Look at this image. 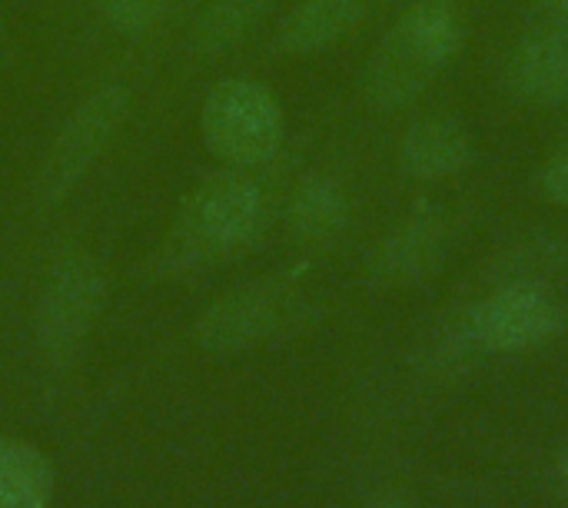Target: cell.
<instances>
[{
    "label": "cell",
    "instance_id": "9a60e30c",
    "mask_svg": "<svg viewBox=\"0 0 568 508\" xmlns=\"http://www.w3.org/2000/svg\"><path fill=\"white\" fill-rule=\"evenodd\" d=\"M170 3L173 0H100V10L116 33L136 37V33L150 30L166 13Z\"/></svg>",
    "mask_w": 568,
    "mask_h": 508
},
{
    "label": "cell",
    "instance_id": "8992f818",
    "mask_svg": "<svg viewBox=\"0 0 568 508\" xmlns=\"http://www.w3.org/2000/svg\"><path fill=\"white\" fill-rule=\"evenodd\" d=\"M562 326V309L542 283H506L483 299L466 323L479 349L519 353L552 339Z\"/></svg>",
    "mask_w": 568,
    "mask_h": 508
},
{
    "label": "cell",
    "instance_id": "30bf717a",
    "mask_svg": "<svg viewBox=\"0 0 568 508\" xmlns=\"http://www.w3.org/2000/svg\"><path fill=\"white\" fill-rule=\"evenodd\" d=\"M473 136L453 116H426L413 123L399 143V166L406 176L423 183H439L463 173L473 163Z\"/></svg>",
    "mask_w": 568,
    "mask_h": 508
},
{
    "label": "cell",
    "instance_id": "ac0fdd59",
    "mask_svg": "<svg viewBox=\"0 0 568 508\" xmlns=\"http://www.w3.org/2000/svg\"><path fill=\"white\" fill-rule=\"evenodd\" d=\"M369 508H409V502L399 499V496H383V499H376Z\"/></svg>",
    "mask_w": 568,
    "mask_h": 508
},
{
    "label": "cell",
    "instance_id": "52a82bcc",
    "mask_svg": "<svg viewBox=\"0 0 568 508\" xmlns=\"http://www.w3.org/2000/svg\"><path fill=\"white\" fill-rule=\"evenodd\" d=\"M446 246H449L446 213L433 203H419L383 240L376 256V276L396 286L419 283L443 263Z\"/></svg>",
    "mask_w": 568,
    "mask_h": 508
},
{
    "label": "cell",
    "instance_id": "277c9868",
    "mask_svg": "<svg viewBox=\"0 0 568 508\" xmlns=\"http://www.w3.org/2000/svg\"><path fill=\"white\" fill-rule=\"evenodd\" d=\"M126 110H130L126 90L120 83H106V87L93 90L70 113V120L53 136V143L43 156V166H40L37 190L47 203L63 200L87 176V170L100 160V153L116 136Z\"/></svg>",
    "mask_w": 568,
    "mask_h": 508
},
{
    "label": "cell",
    "instance_id": "6da1fadb",
    "mask_svg": "<svg viewBox=\"0 0 568 508\" xmlns=\"http://www.w3.org/2000/svg\"><path fill=\"white\" fill-rule=\"evenodd\" d=\"M463 20L453 0H413L369 57L363 90L376 110L413 103L459 53Z\"/></svg>",
    "mask_w": 568,
    "mask_h": 508
},
{
    "label": "cell",
    "instance_id": "d6986e66",
    "mask_svg": "<svg viewBox=\"0 0 568 508\" xmlns=\"http://www.w3.org/2000/svg\"><path fill=\"white\" fill-rule=\"evenodd\" d=\"M3 30H7V23H3V10H0V53H3Z\"/></svg>",
    "mask_w": 568,
    "mask_h": 508
},
{
    "label": "cell",
    "instance_id": "ffe728a7",
    "mask_svg": "<svg viewBox=\"0 0 568 508\" xmlns=\"http://www.w3.org/2000/svg\"><path fill=\"white\" fill-rule=\"evenodd\" d=\"M562 476H566V486H568V456L562 459Z\"/></svg>",
    "mask_w": 568,
    "mask_h": 508
},
{
    "label": "cell",
    "instance_id": "ba28073f",
    "mask_svg": "<svg viewBox=\"0 0 568 508\" xmlns=\"http://www.w3.org/2000/svg\"><path fill=\"white\" fill-rule=\"evenodd\" d=\"M280 309H283V293L273 283L236 289L203 313V319L196 323V339L213 353H233L253 346L266 333H273Z\"/></svg>",
    "mask_w": 568,
    "mask_h": 508
},
{
    "label": "cell",
    "instance_id": "7c38bea8",
    "mask_svg": "<svg viewBox=\"0 0 568 508\" xmlns=\"http://www.w3.org/2000/svg\"><path fill=\"white\" fill-rule=\"evenodd\" d=\"M349 223L346 190L323 173L306 176L290 200V233L306 246L333 243Z\"/></svg>",
    "mask_w": 568,
    "mask_h": 508
},
{
    "label": "cell",
    "instance_id": "3957f363",
    "mask_svg": "<svg viewBox=\"0 0 568 508\" xmlns=\"http://www.w3.org/2000/svg\"><path fill=\"white\" fill-rule=\"evenodd\" d=\"M200 133L213 156L236 170L270 163L286 136L283 106L260 80L226 77L200 106Z\"/></svg>",
    "mask_w": 568,
    "mask_h": 508
},
{
    "label": "cell",
    "instance_id": "7a4b0ae2",
    "mask_svg": "<svg viewBox=\"0 0 568 508\" xmlns=\"http://www.w3.org/2000/svg\"><path fill=\"white\" fill-rule=\"evenodd\" d=\"M263 210L266 200L260 183L236 166L223 170L186 196L166 250L186 266L230 256L256 236Z\"/></svg>",
    "mask_w": 568,
    "mask_h": 508
},
{
    "label": "cell",
    "instance_id": "8fae6325",
    "mask_svg": "<svg viewBox=\"0 0 568 508\" xmlns=\"http://www.w3.org/2000/svg\"><path fill=\"white\" fill-rule=\"evenodd\" d=\"M379 0H300L280 27V50L293 57L320 53L359 27Z\"/></svg>",
    "mask_w": 568,
    "mask_h": 508
},
{
    "label": "cell",
    "instance_id": "e0dca14e",
    "mask_svg": "<svg viewBox=\"0 0 568 508\" xmlns=\"http://www.w3.org/2000/svg\"><path fill=\"white\" fill-rule=\"evenodd\" d=\"M546 10H549V17L552 20H562V23H568V0H539Z\"/></svg>",
    "mask_w": 568,
    "mask_h": 508
},
{
    "label": "cell",
    "instance_id": "5bb4252c",
    "mask_svg": "<svg viewBox=\"0 0 568 508\" xmlns=\"http://www.w3.org/2000/svg\"><path fill=\"white\" fill-rule=\"evenodd\" d=\"M276 0H206L193 20V47L203 53H220L240 43Z\"/></svg>",
    "mask_w": 568,
    "mask_h": 508
},
{
    "label": "cell",
    "instance_id": "4fadbf2b",
    "mask_svg": "<svg viewBox=\"0 0 568 508\" xmlns=\"http://www.w3.org/2000/svg\"><path fill=\"white\" fill-rule=\"evenodd\" d=\"M47 459L10 436H0V508H47L50 502Z\"/></svg>",
    "mask_w": 568,
    "mask_h": 508
},
{
    "label": "cell",
    "instance_id": "9c48e42d",
    "mask_svg": "<svg viewBox=\"0 0 568 508\" xmlns=\"http://www.w3.org/2000/svg\"><path fill=\"white\" fill-rule=\"evenodd\" d=\"M509 87L539 106L568 103V23L552 20L526 33L509 60Z\"/></svg>",
    "mask_w": 568,
    "mask_h": 508
},
{
    "label": "cell",
    "instance_id": "2e32d148",
    "mask_svg": "<svg viewBox=\"0 0 568 508\" xmlns=\"http://www.w3.org/2000/svg\"><path fill=\"white\" fill-rule=\"evenodd\" d=\"M539 193L546 203L568 210V146L546 160V166L539 173Z\"/></svg>",
    "mask_w": 568,
    "mask_h": 508
},
{
    "label": "cell",
    "instance_id": "5b68a950",
    "mask_svg": "<svg viewBox=\"0 0 568 508\" xmlns=\"http://www.w3.org/2000/svg\"><path fill=\"white\" fill-rule=\"evenodd\" d=\"M103 299V276L83 253L63 256L43 286L37 309V339L50 363H67L87 339Z\"/></svg>",
    "mask_w": 568,
    "mask_h": 508
}]
</instances>
